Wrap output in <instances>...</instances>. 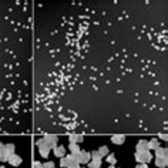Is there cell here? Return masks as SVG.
Segmentation results:
<instances>
[{
	"mask_svg": "<svg viewBox=\"0 0 168 168\" xmlns=\"http://www.w3.org/2000/svg\"><path fill=\"white\" fill-rule=\"evenodd\" d=\"M151 152L150 150H147V151H137L136 154V160L137 163H148V161H151Z\"/></svg>",
	"mask_w": 168,
	"mask_h": 168,
	"instance_id": "6da1fadb",
	"label": "cell"
},
{
	"mask_svg": "<svg viewBox=\"0 0 168 168\" xmlns=\"http://www.w3.org/2000/svg\"><path fill=\"white\" fill-rule=\"evenodd\" d=\"M43 140H44V142H46V145L49 147V148H51V150L57 145V137L53 136V134H47V136H44Z\"/></svg>",
	"mask_w": 168,
	"mask_h": 168,
	"instance_id": "7a4b0ae2",
	"label": "cell"
},
{
	"mask_svg": "<svg viewBox=\"0 0 168 168\" xmlns=\"http://www.w3.org/2000/svg\"><path fill=\"white\" fill-rule=\"evenodd\" d=\"M7 161H9V164H10V165H13V167H19V165L22 164V157H20V155H17L16 152H14L13 155H10V157H9V160H7Z\"/></svg>",
	"mask_w": 168,
	"mask_h": 168,
	"instance_id": "3957f363",
	"label": "cell"
},
{
	"mask_svg": "<svg viewBox=\"0 0 168 168\" xmlns=\"http://www.w3.org/2000/svg\"><path fill=\"white\" fill-rule=\"evenodd\" d=\"M71 164H73V160H71V154H70V155H64V157L60 158V167L67 168L69 165H71Z\"/></svg>",
	"mask_w": 168,
	"mask_h": 168,
	"instance_id": "277c9868",
	"label": "cell"
},
{
	"mask_svg": "<svg viewBox=\"0 0 168 168\" xmlns=\"http://www.w3.org/2000/svg\"><path fill=\"white\" fill-rule=\"evenodd\" d=\"M53 152H54L56 157L61 158V157H64L66 155V148L63 145H56L54 148H53Z\"/></svg>",
	"mask_w": 168,
	"mask_h": 168,
	"instance_id": "5b68a950",
	"label": "cell"
},
{
	"mask_svg": "<svg viewBox=\"0 0 168 168\" xmlns=\"http://www.w3.org/2000/svg\"><path fill=\"white\" fill-rule=\"evenodd\" d=\"M155 151V157L157 158H167L168 157V150L167 148H161V147H158L157 150H154Z\"/></svg>",
	"mask_w": 168,
	"mask_h": 168,
	"instance_id": "8992f818",
	"label": "cell"
},
{
	"mask_svg": "<svg viewBox=\"0 0 168 168\" xmlns=\"http://www.w3.org/2000/svg\"><path fill=\"white\" fill-rule=\"evenodd\" d=\"M136 148H137V151H147V150H148V141L140 140L138 142H137Z\"/></svg>",
	"mask_w": 168,
	"mask_h": 168,
	"instance_id": "52a82bcc",
	"label": "cell"
},
{
	"mask_svg": "<svg viewBox=\"0 0 168 168\" xmlns=\"http://www.w3.org/2000/svg\"><path fill=\"white\" fill-rule=\"evenodd\" d=\"M111 141H113L114 144H123L125 141V136L124 134H115V136L111 137Z\"/></svg>",
	"mask_w": 168,
	"mask_h": 168,
	"instance_id": "ba28073f",
	"label": "cell"
},
{
	"mask_svg": "<svg viewBox=\"0 0 168 168\" xmlns=\"http://www.w3.org/2000/svg\"><path fill=\"white\" fill-rule=\"evenodd\" d=\"M80 157H81V163L80 164H88L90 163V160H91V158H90V152L88 151H81V150H80Z\"/></svg>",
	"mask_w": 168,
	"mask_h": 168,
	"instance_id": "9c48e42d",
	"label": "cell"
},
{
	"mask_svg": "<svg viewBox=\"0 0 168 168\" xmlns=\"http://www.w3.org/2000/svg\"><path fill=\"white\" fill-rule=\"evenodd\" d=\"M14 151H16V145L14 144H6V147H5V154L6 155H13L14 154Z\"/></svg>",
	"mask_w": 168,
	"mask_h": 168,
	"instance_id": "30bf717a",
	"label": "cell"
},
{
	"mask_svg": "<svg viewBox=\"0 0 168 168\" xmlns=\"http://www.w3.org/2000/svg\"><path fill=\"white\" fill-rule=\"evenodd\" d=\"M168 164V157L167 158H155V165L158 168H165Z\"/></svg>",
	"mask_w": 168,
	"mask_h": 168,
	"instance_id": "8fae6325",
	"label": "cell"
},
{
	"mask_svg": "<svg viewBox=\"0 0 168 168\" xmlns=\"http://www.w3.org/2000/svg\"><path fill=\"white\" fill-rule=\"evenodd\" d=\"M160 147V141L158 138H152V140L148 141V150H157Z\"/></svg>",
	"mask_w": 168,
	"mask_h": 168,
	"instance_id": "7c38bea8",
	"label": "cell"
},
{
	"mask_svg": "<svg viewBox=\"0 0 168 168\" xmlns=\"http://www.w3.org/2000/svg\"><path fill=\"white\" fill-rule=\"evenodd\" d=\"M69 140H70V142H74V144H77V142H81L84 138H83V136H80V134H70Z\"/></svg>",
	"mask_w": 168,
	"mask_h": 168,
	"instance_id": "4fadbf2b",
	"label": "cell"
},
{
	"mask_svg": "<svg viewBox=\"0 0 168 168\" xmlns=\"http://www.w3.org/2000/svg\"><path fill=\"white\" fill-rule=\"evenodd\" d=\"M50 150H51V148H49L47 145H44V147H40V148H38V152H40V155L43 158H47L50 154Z\"/></svg>",
	"mask_w": 168,
	"mask_h": 168,
	"instance_id": "5bb4252c",
	"label": "cell"
},
{
	"mask_svg": "<svg viewBox=\"0 0 168 168\" xmlns=\"http://www.w3.org/2000/svg\"><path fill=\"white\" fill-rule=\"evenodd\" d=\"M101 167V160H90L87 164V168H100Z\"/></svg>",
	"mask_w": 168,
	"mask_h": 168,
	"instance_id": "9a60e30c",
	"label": "cell"
},
{
	"mask_svg": "<svg viewBox=\"0 0 168 168\" xmlns=\"http://www.w3.org/2000/svg\"><path fill=\"white\" fill-rule=\"evenodd\" d=\"M97 151L100 152V155H101V157H107V155H108V154H110L108 148H107V147H105V145H101V147H100V148H98V150H97Z\"/></svg>",
	"mask_w": 168,
	"mask_h": 168,
	"instance_id": "2e32d148",
	"label": "cell"
},
{
	"mask_svg": "<svg viewBox=\"0 0 168 168\" xmlns=\"http://www.w3.org/2000/svg\"><path fill=\"white\" fill-rule=\"evenodd\" d=\"M69 148H70V152H71V154H76V152L80 151V147L77 145V144H74V142H70Z\"/></svg>",
	"mask_w": 168,
	"mask_h": 168,
	"instance_id": "e0dca14e",
	"label": "cell"
},
{
	"mask_svg": "<svg viewBox=\"0 0 168 168\" xmlns=\"http://www.w3.org/2000/svg\"><path fill=\"white\" fill-rule=\"evenodd\" d=\"M90 158H91V160H101V155H100V152L98 151H91L90 152Z\"/></svg>",
	"mask_w": 168,
	"mask_h": 168,
	"instance_id": "ac0fdd59",
	"label": "cell"
},
{
	"mask_svg": "<svg viewBox=\"0 0 168 168\" xmlns=\"http://www.w3.org/2000/svg\"><path fill=\"white\" fill-rule=\"evenodd\" d=\"M107 161H108L111 165H114V164H115V155H114V154H108V155H107Z\"/></svg>",
	"mask_w": 168,
	"mask_h": 168,
	"instance_id": "d6986e66",
	"label": "cell"
},
{
	"mask_svg": "<svg viewBox=\"0 0 168 168\" xmlns=\"http://www.w3.org/2000/svg\"><path fill=\"white\" fill-rule=\"evenodd\" d=\"M54 167H56V164L53 161H47V163L43 164V168H54Z\"/></svg>",
	"mask_w": 168,
	"mask_h": 168,
	"instance_id": "ffe728a7",
	"label": "cell"
},
{
	"mask_svg": "<svg viewBox=\"0 0 168 168\" xmlns=\"http://www.w3.org/2000/svg\"><path fill=\"white\" fill-rule=\"evenodd\" d=\"M36 145H37L38 148H40V147H44V145H46V142H44V140H43V138H40V140H37V141H36Z\"/></svg>",
	"mask_w": 168,
	"mask_h": 168,
	"instance_id": "44dd1931",
	"label": "cell"
},
{
	"mask_svg": "<svg viewBox=\"0 0 168 168\" xmlns=\"http://www.w3.org/2000/svg\"><path fill=\"white\" fill-rule=\"evenodd\" d=\"M7 160H9V155H6L5 152H3V154H0V161H2V163H6Z\"/></svg>",
	"mask_w": 168,
	"mask_h": 168,
	"instance_id": "7402d4cb",
	"label": "cell"
},
{
	"mask_svg": "<svg viewBox=\"0 0 168 168\" xmlns=\"http://www.w3.org/2000/svg\"><path fill=\"white\" fill-rule=\"evenodd\" d=\"M33 168H43V164L40 163V161H34L33 163Z\"/></svg>",
	"mask_w": 168,
	"mask_h": 168,
	"instance_id": "603a6c76",
	"label": "cell"
},
{
	"mask_svg": "<svg viewBox=\"0 0 168 168\" xmlns=\"http://www.w3.org/2000/svg\"><path fill=\"white\" fill-rule=\"evenodd\" d=\"M136 168H150V167L147 165V163H138Z\"/></svg>",
	"mask_w": 168,
	"mask_h": 168,
	"instance_id": "cb8c5ba5",
	"label": "cell"
},
{
	"mask_svg": "<svg viewBox=\"0 0 168 168\" xmlns=\"http://www.w3.org/2000/svg\"><path fill=\"white\" fill-rule=\"evenodd\" d=\"M5 147H6V144H3V142L0 141V154H3V152H5Z\"/></svg>",
	"mask_w": 168,
	"mask_h": 168,
	"instance_id": "d4e9b609",
	"label": "cell"
},
{
	"mask_svg": "<svg viewBox=\"0 0 168 168\" xmlns=\"http://www.w3.org/2000/svg\"><path fill=\"white\" fill-rule=\"evenodd\" d=\"M80 167H81L80 164H71V165H69L67 168H80Z\"/></svg>",
	"mask_w": 168,
	"mask_h": 168,
	"instance_id": "484cf974",
	"label": "cell"
},
{
	"mask_svg": "<svg viewBox=\"0 0 168 168\" xmlns=\"http://www.w3.org/2000/svg\"><path fill=\"white\" fill-rule=\"evenodd\" d=\"M160 137H161V140H164V141H167V140H168L167 134H160Z\"/></svg>",
	"mask_w": 168,
	"mask_h": 168,
	"instance_id": "4316f807",
	"label": "cell"
},
{
	"mask_svg": "<svg viewBox=\"0 0 168 168\" xmlns=\"http://www.w3.org/2000/svg\"><path fill=\"white\" fill-rule=\"evenodd\" d=\"M108 168H115V167H114V165H110V167Z\"/></svg>",
	"mask_w": 168,
	"mask_h": 168,
	"instance_id": "83f0119b",
	"label": "cell"
},
{
	"mask_svg": "<svg viewBox=\"0 0 168 168\" xmlns=\"http://www.w3.org/2000/svg\"><path fill=\"white\" fill-rule=\"evenodd\" d=\"M0 168H6V167H5V165H0Z\"/></svg>",
	"mask_w": 168,
	"mask_h": 168,
	"instance_id": "f1b7e54d",
	"label": "cell"
},
{
	"mask_svg": "<svg viewBox=\"0 0 168 168\" xmlns=\"http://www.w3.org/2000/svg\"><path fill=\"white\" fill-rule=\"evenodd\" d=\"M80 168H81V167H80Z\"/></svg>",
	"mask_w": 168,
	"mask_h": 168,
	"instance_id": "f546056e",
	"label": "cell"
}]
</instances>
